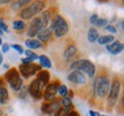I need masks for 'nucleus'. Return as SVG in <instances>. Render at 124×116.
<instances>
[{
  "mask_svg": "<svg viewBox=\"0 0 124 116\" xmlns=\"http://www.w3.org/2000/svg\"><path fill=\"white\" fill-rule=\"evenodd\" d=\"M49 30L53 32L54 36L56 38H61V37H64L68 33L69 24H68L67 20L62 15L56 14V15L52 16L51 21H49Z\"/></svg>",
  "mask_w": 124,
  "mask_h": 116,
  "instance_id": "nucleus-1",
  "label": "nucleus"
},
{
  "mask_svg": "<svg viewBox=\"0 0 124 116\" xmlns=\"http://www.w3.org/2000/svg\"><path fill=\"white\" fill-rule=\"evenodd\" d=\"M110 79L107 75H99L93 82V92L98 99H105L110 90Z\"/></svg>",
  "mask_w": 124,
  "mask_h": 116,
  "instance_id": "nucleus-2",
  "label": "nucleus"
},
{
  "mask_svg": "<svg viewBox=\"0 0 124 116\" xmlns=\"http://www.w3.org/2000/svg\"><path fill=\"white\" fill-rule=\"evenodd\" d=\"M70 69L72 71L78 70L83 74H86L90 78H94V75H95V66L87 59H79V60L72 61V63L70 64Z\"/></svg>",
  "mask_w": 124,
  "mask_h": 116,
  "instance_id": "nucleus-3",
  "label": "nucleus"
},
{
  "mask_svg": "<svg viewBox=\"0 0 124 116\" xmlns=\"http://www.w3.org/2000/svg\"><path fill=\"white\" fill-rule=\"evenodd\" d=\"M45 7H46V2H44V1H40V0L33 1L29 6L22 8V10L20 12V16L23 20H31V18L35 17L37 14L41 13L45 9Z\"/></svg>",
  "mask_w": 124,
  "mask_h": 116,
  "instance_id": "nucleus-4",
  "label": "nucleus"
},
{
  "mask_svg": "<svg viewBox=\"0 0 124 116\" xmlns=\"http://www.w3.org/2000/svg\"><path fill=\"white\" fill-rule=\"evenodd\" d=\"M121 92V80L118 78H115L114 82L110 84V90L108 93V107H113L115 106L117 100H118V95Z\"/></svg>",
  "mask_w": 124,
  "mask_h": 116,
  "instance_id": "nucleus-5",
  "label": "nucleus"
},
{
  "mask_svg": "<svg viewBox=\"0 0 124 116\" xmlns=\"http://www.w3.org/2000/svg\"><path fill=\"white\" fill-rule=\"evenodd\" d=\"M44 87L45 85L38 79L32 80L28 87V91L32 98L35 100H39V99L43 98V93H44Z\"/></svg>",
  "mask_w": 124,
  "mask_h": 116,
  "instance_id": "nucleus-6",
  "label": "nucleus"
},
{
  "mask_svg": "<svg viewBox=\"0 0 124 116\" xmlns=\"http://www.w3.org/2000/svg\"><path fill=\"white\" fill-rule=\"evenodd\" d=\"M59 85H60V83H59L58 80L54 82V83H48V84L46 85V89H45L44 93H43V99H44L46 102H51V101L55 100Z\"/></svg>",
  "mask_w": 124,
  "mask_h": 116,
  "instance_id": "nucleus-7",
  "label": "nucleus"
},
{
  "mask_svg": "<svg viewBox=\"0 0 124 116\" xmlns=\"http://www.w3.org/2000/svg\"><path fill=\"white\" fill-rule=\"evenodd\" d=\"M20 74L22 75L23 78H29L30 76H33L36 74H38V72L41 70V67H40L39 64H35V63H31V64H21L20 67Z\"/></svg>",
  "mask_w": 124,
  "mask_h": 116,
  "instance_id": "nucleus-8",
  "label": "nucleus"
},
{
  "mask_svg": "<svg viewBox=\"0 0 124 116\" xmlns=\"http://www.w3.org/2000/svg\"><path fill=\"white\" fill-rule=\"evenodd\" d=\"M40 29H43V24H41L40 18L38 17V16H37V17H33L31 20L29 27H28L27 35L30 37V38H33V37L37 36V33L39 32Z\"/></svg>",
  "mask_w": 124,
  "mask_h": 116,
  "instance_id": "nucleus-9",
  "label": "nucleus"
},
{
  "mask_svg": "<svg viewBox=\"0 0 124 116\" xmlns=\"http://www.w3.org/2000/svg\"><path fill=\"white\" fill-rule=\"evenodd\" d=\"M61 108V103L58 100H53L51 102H44L41 106V112L47 115H54Z\"/></svg>",
  "mask_w": 124,
  "mask_h": 116,
  "instance_id": "nucleus-10",
  "label": "nucleus"
},
{
  "mask_svg": "<svg viewBox=\"0 0 124 116\" xmlns=\"http://www.w3.org/2000/svg\"><path fill=\"white\" fill-rule=\"evenodd\" d=\"M68 80L74 83L76 85H84L86 84V78L83 72L78 71V70H74L68 75Z\"/></svg>",
  "mask_w": 124,
  "mask_h": 116,
  "instance_id": "nucleus-11",
  "label": "nucleus"
},
{
  "mask_svg": "<svg viewBox=\"0 0 124 116\" xmlns=\"http://www.w3.org/2000/svg\"><path fill=\"white\" fill-rule=\"evenodd\" d=\"M124 48V45L118 41V40H114L113 43H110L109 45H107V51L113 55H117V54L122 53V51Z\"/></svg>",
  "mask_w": 124,
  "mask_h": 116,
  "instance_id": "nucleus-12",
  "label": "nucleus"
},
{
  "mask_svg": "<svg viewBox=\"0 0 124 116\" xmlns=\"http://www.w3.org/2000/svg\"><path fill=\"white\" fill-rule=\"evenodd\" d=\"M77 52H78V51H77L76 45H74V44L68 45L66 47V49H64V52H63V58H64V60H67V61H71V60L77 55Z\"/></svg>",
  "mask_w": 124,
  "mask_h": 116,
  "instance_id": "nucleus-13",
  "label": "nucleus"
},
{
  "mask_svg": "<svg viewBox=\"0 0 124 116\" xmlns=\"http://www.w3.org/2000/svg\"><path fill=\"white\" fill-rule=\"evenodd\" d=\"M51 37H52V31L49 30V28H43L37 33V40H39L40 43H47L51 39Z\"/></svg>",
  "mask_w": 124,
  "mask_h": 116,
  "instance_id": "nucleus-14",
  "label": "nucleus"
},
{
  "mask_svg": "<svg viewBox=\"0 0 124 116\" xmlns=\"http://www.w3.org/2000/svg\"><path fill=\"white\" fill-rule=\"evenodd\" d=\"M8 84L9 86H10V89L14 90V91H21V89H22V86H23V79H22V77L20 76V75H16L15 77H13L12 79L8 82Z\"/></svg>",
  "mask_w": 124,
  "mask_h": 116,
  "instance_id": "nucleus-15",
  "label": "nucleus"
},
{
  "mask_svg": "<svg viewBox=\"0 0 124 116\" xmlns=\"http://www.w3.org/2000/svg\"><path fill=\"white\" fill-rule=\"evenodd\" d=\"M38 17H39L40 21H41L43 28H47V25L49 24V21H51V18H52V13H51V10H43Z\"/></svg>",
  "mask_w": 124,
  "mask_h": 116,
  "instance_id": "nucleus-16",
  "label": "nucleus"
},
{
  "mask_svg": "<svg viewBox=\"0 0 124 116\" xmlns=\"http://www.w3.org/2000/svg\"><path fill=\"white\" fill-rule=\"evenodd\" d=\"M37 79L40 80V82L46 86V85L49 83V79H51L49 72L47 71V70H40V71L37 74Z\"/></svg>",
  "mask_w": 124,
  "mask_h": 116,
  "instance_id": "nucleus-17",
  "label": "nucleus"
},
{
  "mask_svg": "<svg viewBox=\"0 0 124 116\" xmlns=\"http://www.w3.org/2000/svg\"><path fill=\"white\" fill-rule=\"evenodd\" d=\"M25 46H27L29 49H37L40 48L43 45L39 40H37L36 38H29V39L25 40Z\"/></svg>",
  "mask_w": 124,
  "mask_h": 116,
  "instance_id": "nucleus-18",
  "label": "nucleus"
},
{
  "mask_svg": "<svg viewBox=\"0 0 124 116\" xmlns=\"http://www.w3.org/2000/svg\"><path fill=\"white\" fill-rule=\"evenodd\" d=\"M9 101V93L8 90L5 86L0 87V105H6Z\"/></svg>",
  "mask_w": 124,
  "mask_h": 116,
  "instance_id": "nucleus-19",
  "label": "nucleus"
},
{
  "mask_svg": "<svg viewBox=\"0 0 124 116\" xmlns=\"http://www.w3.org/2000/svg\"><path fill=\"white\" fill-rule=\"evenodd\" d=\"M38 60H39L40 67L45 68V69H49V68L52 67V62H51V60H49L48 56H46V55H40V56H38Z\"/></svg>",
  "mask_w": 124,
  "mask_h": 116,
  "instance_id": "nucleus-20",
  "label": "nucleus"
},
{
  "mask_svg": "<svg viewBox=\"0 0 124 116\" xmlns=\"http://www.w3.org/2000/svg\"><path fill=\"white\" fill-rule=\"evenodd\" d=\"M115 40L113 35H107V36H99V38L97 39L99 45H109V43H113Z\"/></svg>",
  "mask_w": 124,
  "mask_h": 116,
  "instance_id": "nucleus-21",
  "label": "nucleus"
},
{
  "mask_svg": "<svg viewBox=\"0 0 124 116\" xmlns=\"http://www.w3.org/2000/svg\"><path fill=\"white\" fill-rule=\"evenodd\" d=\"M99 38V32L95 28H90L89 31H87V40H89L90 43H94V41H97V39Z\"/></svg>",
  "mask_w": 124,
  "mask_h": 116,
  "instance_id": "nucleus-22",
  "label": "nucleus"
},
{
  "mask_svg": "<svg viewBox=\"0 0 124 116\" xmlns=\"http://www.w3.org/2000/svg\"><path fill=\"white\" fill-rule=\"evenodd\" d=\"M61 103L63 105V108H66L68 110H74V105H72V99L64 97L61 99Z\"/></svg>",
  "mask_w": 124,
  "mask_h": 116,
  "instance_id": "nucleus-23",
  "label": "nucleus"
},
{
  "mask_svg": "<svg viewBox=\"0 0 124 116\" xmlns=\"http://www.w3.org/2000/svg\"><path fill=\"white\" fill-rule=\"evenodd\" d=\"M31 1L30 0H21V1H13L12 2V8L14 9V10H16V9L21 8V7H23L24 8V6H27V5H30Z\"/></svg>",
  "mask_w": 124,
  "mask_h": 116,
  "instance_id": "nucleus-24",
  "label": "nucleus"
},
{
  "mask_svg": "<svg viewBox=\"0 0 124 116\" xmlns=\"http://www.w3.org/2000/svg\"><path fill=\"white\" fill-rule=\"evenodd\" d=\"M25 28V23L22 20H15L13 22V29L15 31H21Z\"/></svg>",
  "mask_w": 124,
  "mask_h": 116,
  "instance_id": "nucleus-25",
  "label": "nucleus"
},
{
  "mask_svg": "<svg viewBox=\"0 0 124 116\" xmlns=\"http://www.w3.org/2000/svg\"><path fill=\"white\" fill-rule=\"evenodd\" d=\"M68 92H69V89L64 84H60L58 87V93L60 94L61 98H64V97H68Z\"/></svg>",
  "mask_w": 124,
  "mask_h": 116,
  "instance_id": "nucleus-26",
  "label": "nucleus"
},
{
  "mask_svg": "<svg viewBox=\"0 0 124 116\" xmlns=\"http://www.w3.org/2000/svg\"><path fill=\"white\" fill-rule=\"evenodd\" d=\"M17 69L16 68H12V69H9L8 71L5 74V79L7 80V82H9V80L12 79L13 77H15L16 75H17Z\"/></svg>",
  "mask_w": 124,
  "mask_h": 116,
  "instance_id": "nucleus-27",
  "label": "nucleus"
},
{
  "mask_svg": "<svg viewBox=\"0 0 124 116\" xmlns=\"http://www.w3.org/2000/svg\"><path fill=\"white\" fill-rule=\"evenodd\" d=\"M24 54H25V58L30 59L31 61H35L38 59V55L36 54V52H32L31 49H27V51H24Z\"/></svg>",
  "mask_w": 124,
  "mask_h": 116,
  "instance_id": "nucleus-28",
  "label": "nucleus"
},
{
  "mask_svg": "<svg viewBox=\"0 0 124 116\" xmlns=\"http://www.w3.org/2000/svg\"><path fill=\"white\" fill-rule=\"evenodd\" d=\"M106 24H108V21H107L106 18H98L97 20V22H95V27H98V28H102V27H105Z\"/></svg>",
  "mask_w": 124,
  "mask_h": 116,
  "instance_id": "nucleus-29",
  "label": "nucleus"
},
{
  "mask_svg": "<svg viewBox=\"0 0 124 116\" xmlns=\"http://www.w3.org/2000/svg\"><path fill=\"white\" fill-rule=\"evenodd\" d=\"M69 112H71V110H68V109H66V108L61 107V108H60V109L58 110V112L55 113V116H67Z\"/></svg>",
  "mask_w": 124,
  "mask_h": 116,
  "instance_id": "nucleus-30",
  "label": "nucleus"
},
{
  "mask_svg": "<svg viewBox=\"0 0 124 116\" xmlns=\"http://www.w3.org/2000/svg\"><path fill=\"white\" fill-rule=\"evenodd\" d=\"M12 48H14L16 52H17L18 54H22V53H24V49H23V47L21 46V45H17V44H14V45H12L10 46Z\"/></svg>",
  "mask_w": 124,
  "mask_h": 116,
  "instance_id": "nucleus-31",
  "label": "nucleus"
},
{
  "mask_svg": "<svg viewBox=\"0 0 124 116\" xmlns=\"http://www.w3.org/2000/svg\"><path fill=\"white\" fill-rule=\"evenodd\" d=\"M105 29H106L108 32L113 33V35H115L116 32H117V29H116L114 25H111V24H108V25H106V27H105Z\"/></svg>",
  "mask_w": 124,
  "mask_h": 116,
  "instance_id": "nucleus-32",
  "label": "nucleus"
},
{
  "mask_svg": "<svg viewBox=\"0 0 124 116\" xmlns=\"http://www.w3.org/2000/svg\"><path fill=\"white\" fill-rule=\"evenodd\" d=\"M0 30L2 32H8V30H9L8 27L6 25V23H5L2 20H0Z\"/></svg>",
  "mask_w": 124,
  "mask_h": 116,
  "instance_id": "nucleus-33",
  "label": "nucleus"
},
{
  "mask_svg": "<svg viewBox=\"0 0 124 116\" xmlns=\"http://www.w3.org/2000/svg\"><path fill=\"white\" fill-rule=\"evenodd\" d=\"M9 49H10V46L8 44H2L1 45V53H8Z\"/></svg>",
  "mask_w": 124,
  "mask_h": 116,
  "instance_id": "nucleus-34",
  "label": "nucleus"
},
{
  "mask_svg": "<svg viewBox=\"0 0 124 116\" xmlns=\"http://www.w3.org/2000/svg\"><path fill=\"white\" fill-rule=\"evenodd\" d=\"M98 18H99L98 14H93V15H91V16H90V22H91V24H93V25H94Z\"/></svg>",
  "mask_w": 124,
  "mask_h": 116,
  "instance_id": "nucleus-35",
  "label": "nucleus"
},
{
  "mask_svg": "<svg viewBox=\"0 0 124 116\" xmlns=\"http://www.w3.org/2000/svg\"><path fill=\"white\" fill-rule=\"evenodd\" d=\"M21 61H22V64H25V66H27V64H31V63H32V61H31L30 59H28V58H23Z\"/></svg>",
  "mask_w": 124,
  "mask_h": 116,
  "instance_id": "nucleus-36",
  "label": "nucleus"
},
{
  "mask_svg": "<svg viewBox=\"0 0 124 116\" xmlns=\"http://www.w3.org/2000/svg\"><path fill=\"white\" fill-rule=\"evenodd\" d=\"M67 116H80V115L76 112V110H71V112L68 113V115H67Z\"/></svg>",
  "mask_w": 124,
  "mask_h": 116,
  "instance_id": "nucleus-37",
  "label": "nucleus"
},
{
  "mask_svg": "<svg viewBox=\"0 0 124 116\" xmlns=\"http://www.w3.org/2000/svg\"><path fill=\"white\" fill-rule=\"evenodd\" d=\"M89 114H90V116H100V113L95 112V110H90Z\"/></svg>",
  "mask_w": 124,
  "mask_h": 116,
  "instance_id": "nucleus-38",
  "label": "nucleus"
},
{
  "mask_svg": "<svg viewBox=\"0 0 124 116\" xmlns=\"http://www.w3.org/2000/svg\"><path fill=\"white\" fill-rule=\"evenodd\" d=\"M2 61H4V56H2V53L0 52V64L2 63Z\"/></svg>",
  "mask_w": 124,
  "mask_h": 116,
  "instance_id": "nucleus-39",
  "label": "nucleus"
},
{
  "mask_svg": "<svg viewBox=\"0 0 124 116\" xmlns=\"http://www.w3.org/2000/svg\"><path fill=\"white\" fill-rule=\"evenodd\" d=\"M1 86H4V79L2 78H0V87Z\"/></svg>",
  "mask_w": 124,
  "mask_h": 116,
  "instance_id": "nucleus-40",
  "label": "nucleus"
},
{
  "mask_svg": "<svg viewBox=\"0 0 124 116\" xmlns=\"http://www.w3.org/2000/svg\"><path fill=\"white\" fill-rule=\"evenodd\" d=\"M1 4H9V1H6V0H5V1H1Z\"/></svg>",
  "mask_w": 124,
  "mask_h": 116,
  "instance_id": "nucleus-41",
  "label": "nucleus"
},
{
  "mask_svg": "<svg viewBox=\"0 0 124 116\" xmlns=\"http://www.w3.org/2000/svg\"><path fill=\"white\" fill-rule=\"evenodd\" d=\"M2 45V39H1V37H0V46Z\"/></svg>",
  "mask_w": 124,
  "mask_h": 116,
  "instance_id": "nucleus-42",
  "label": "nucleus"
},
{
  "mask_svg": "<svg viewBox=\"0 0 124 116\" xmlns=\"http://www.w3.org/2000/svg\"><path fill=\"white\" fill-rule=\"evenodd\" d=\"M2 35H4V32H2L1 30H0V36H2Z\"/></svg>",
  "mask_w": 124,
  "mask_h": 116,
  "instance_id": "nucleus-43",
  "label": "nucleus"
},
{
  "mask_svg": "<svg viewBox=\"0 0 124 116\" xmlns=\"http://www.w3.org/2000/svg\"><path fill=\"white\" fill-rule=\"evenodd\" d=\"M48 116H55V115H48Z\"/></svg>",
  "mask_w": 124,
  "mask_h": 116,
  "instance_id": "nucleus-44",
  "label": "nucleus"
}]
</instances>
